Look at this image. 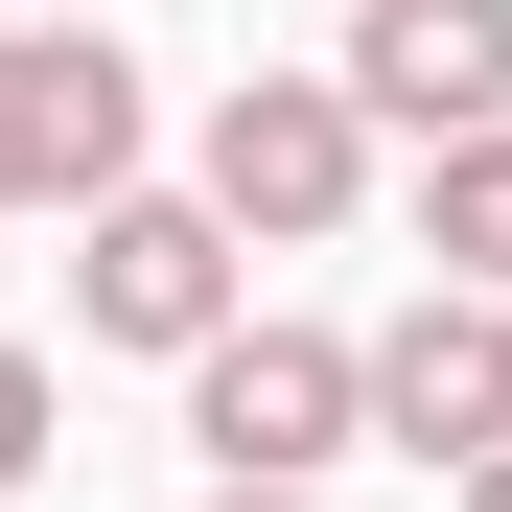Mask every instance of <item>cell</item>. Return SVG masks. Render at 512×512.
Instances as JSON below:
<instances>
[{
    "mask_svg": "<svg viewBox=\"0 0 512 512\" xmlns=\"http://www.w3.org/2000/svg\"><path fill=\"white\" fill-rule=\"evenodd\" d=\"M187 443H210V489H326V466L373 443V326L233 303L210 350H187Z\"/></svg>",
    "mask_w": 512,
    "mask_h": 512,
    "instance_id": "obj_1",
    "label": "cell"
},
{
    "mask_svg": "<svg viewBox=\"0 0 512 512\" xmlns=\"http://www.w3.org/2000/svg\"><path fill=\"white\" fill-rule=\"evenodd\" d=\"M187 187H210L256 256L350 233V210H373V94H350V70H233V94L187 117Z\"/></svg>",
    "mask_w": 512,
    "mask_h": 512,
    "instance_id": "obj_2",
    "label": "cell"
},
{
    "mask_svg": "<svg viewBox=\"0 0 512 512\" xmlns=\"http://www.w3.org/2000/svg\"><path fill=\"white\" fill-rule=\"evenodd\" d=\"M233 303H256V233L210 187H94V210H70V326H94V350H163V373H187Z\"/></svg>",
    "mask_w": 512,
    "mask_h": 512,
    "instance_id": "obj_3",
    "label": "cell"
},
{
    "mask_svg": "<svg viewBox=\"0 0 512 512\" xmlns=\"http://www.w3.org/2000/svg\"><path fill=\"white\" fill-rule=\"evenodd\" d=\"M94 187H140V47L0 24V210H94Z\"/></svg>",
    "mask_w": 512,
    "mask_h": 512,
    "instance_id": "obj_4",
    "label": "cell"
},
{
    "mask_svg": "<svg viewBox=\"0 0 512 512\" xmlns=\"http://www.w3.org/2000/svg\"><path fill=\"white\" fill-rule=\"evenodd\" d=\"M373 443H419V466H489L512 443V303L489 280H419L373 326Z\"/></svg>",
    "mask_w": 512,
    "mask_h": 512,
    "instance_id": "obj_5",
    "label": "cell"
},
{
    "mask_svg": "<svg viewBox=\"0 0 512 512\" xmlns=\"http://www.w3.org/2000/svg\"><path fill=\"white\" fill-rule=\"evenodd\" d=\"M326 70L373 94V140H466V117H512V0H350Z\"/></svg>",
    "mask_w": 512,
    "mask_h": 512,
    "instance_id": "obj_6",
    "label": "cell"
},
{
    "mask_svg": "<svg viewBox=\"0 0 512 512\" xmlns=\"http://www.w3.org/2000/svg\"><path fill=\"white\" fill-rule=\"evenodd\" d=\"M419 280H489V303H512V117L419 140Z\"/></svg>",
    "mask_w": 512,
    "mask_h": 512,
    "instance_id": "obj_7",
    "label": "cell"
},
{
    "mask_svg": "<svg viewBox=\"0 0 512 512\" xmlns=\"http://www.w3.org/2000/svg\"><path fill=\"white\" fill-rule=\"evenodd\" d=\"M70 466V419H47V350H0V489H47Z\"/></svg>",
    "mask_w": 512,
    "mask_h": 512,
    "instance_id": "obj_8",
    "label": "cell"
},
{
    "mask_svg": "<svg viewBox=\"0 0 512 512\" xmlns=\"http://www.w3.org/2000/svg\"><path fill=\"white\" fill-rule=\"evenodd\" d=\"M443 512H512V443H489V466H443Z\"/></svg>",
    "mask_w": 512,
    "mask_h": 512,
    "instance_id": "obj_9",
    "label": "cell"
},
{
    "mask_svg": "<svg viewBox=\"0 0 512 512\" xmlns=\"http://www.w3.org/2000/svg\"><path fill=\"white\" fill-rule=\"evenodd\" d=\"M187 512H326V489H187Z\"/></svg>",
    "mask_w": 512,
    "mask_h": 512,
    "instance_id": "obj_10",
    "label": "cell"
}]
</instances>
